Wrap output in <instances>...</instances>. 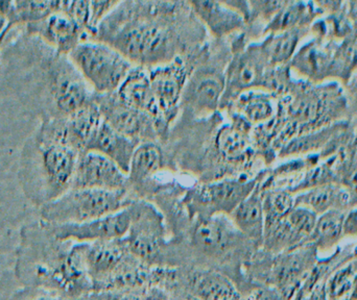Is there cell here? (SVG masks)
Here are the masks:
<instances>
[{
    "label": "cell",
    "mask_w": 357,
    "mask_h": 300,
    "mask_svg": "<svg viewBox=\"0 0 357 300\" xmlns=\"http://www.w3.org/2000/svg\"><path fill=\"white\" fill-rule=\"evenodd\" d=\"M68 58L98 95L116 92L135 66L112 46L93 40L79 43Z\"/></svg>",
    "instance_id": "5"
},
{
    "label": "cell",
    "mask_w": 357,
    "mask_h": 300,
    "mask_svg": "<svg viewBox=\"0 0 357 300\" xmlns=\"http://www.w3.org/2000/svg\"><path fill=\"white\" fill-rule=\"evenodd\" d=\"M102 121L104 119L94 100L73 114L62 117L63 143L79 155L85 152Z\"/></svg>",
    "instance_id": "18"
},
{
    "label": "cell",
    "mask_w": 357,
    "mask_h": 300,
    "mask_svg": "<svg viewBox=\"0 0 357 300\" xmlns=\"http://www.w3.org/2000/svg\"><path fill=\"white\" fill-rule=\"evenodd\" d=\"M251 10V20L260 17L270 21L283 6L287 4L285 1H249Z\"/></svg>",
    "instance_id": "36"
},
{
    "label": "cell",
    "mask_w": 357,
    "mask_h": 300,
    "mask_svg": "<svg viewBox=\"0 0 357 300\" xmlns=\"http://www.w3.org/2000/svg\"><path fill=\"white\" fill-rule=\"evenodd\" d=\"M310 264L305 253H294L281 260L275 270V278L283 289L291 288L303 276Z\"/></svg>",
    "instance_id": "32"
},
{
    "label": "cell",
    "mask_w": 357,
    "mask_h": 300,
    "mask_svg": "<svg viewBox=\"0 0 357 300\" xmlns=\"http://www.w3.org/2000/svg\"><path fill=\"white\" fill-rule=\"evenodd\" d=\"M93 100L104 121L115 131L138 144L155 142L159 135L155 121L125 104L116 92L105 95L94 94Z\"/></svg>",
    "instance_id": "9"
},
{
    "label": "cell",
    "mask_w": 357,
    "mask_h": 300,
    "mask_svg": "<svg viewBox=\"0 0 357 300\" xmlns=\"http://www.w3.org/2000/svg\"><path fill=\"white\" fill-rule=\"evenodd\" d=\"M225 87V71L202 67L191 72L183 92L181 106H186L199 116L211 114L222 106Z\"/></svg>",
    "instance_id": "12"
},
{
    "label": "cell",
    "mask_w": 357,
    "mask_h": 300,
    "mask_svg": "<svg viewBox=\"0 0 357 300\" xmlns=\"http://www.w3.org/2000/svg\"><path fill=\"white\" fill-rule=\"evenodd\" d=\"M8 300H61L58 295L48 292L43 289L22 287L15 291L14 294Z\"/></svg>",
    "instance_id": "37"
},
{
    "label": "cell",
    "mask_w": 357,
    "mask_h": 300,
    "mask_svg": "<svg viewBox=\"0 0 357 300\" xmlns=\"http://www.w3.org/2000/svg\"><path fill=\"white\" fill-rule=\"evenodd\" d=\"M345 217V214L339 210L326 212L318 217L312 237L321 249L331 248L341 239Z\"/></svg>",
    "instance_id": "30"
},
{
    "label": "cell",
    "mask_w": 357,
    "mask_h": 300,
    "mask_svg": "<svg viewBox=\"0 0 357 300\" xmlns=\"http://www.w3.org/2000/svg\"><path fill=\"white\" fill-rule=\"evenodd\" d=\"M304 8L302 3L287 2L284 6L268 21L264 29V33H278L291 31L304 16Z\"/></svg>",
    "instance_id": "34"
},
{
    "label": "cell",
    "mask_w": 357,
    "mask_h": 300,
    "mask_svg": "<svg viewBox=\"0 0 357 300\" xmlns=\"http://www.w3.org/2000/svg\"><path fill=\"white\" fill-rule=\"evenodd\" d=\"M295 205L308 207L319 216L333 210L342 211L347 209L351 205V195L349 191L342 187L322 184L298 195L295 198Z\"/></svg>",
    "instance_id": "24"
},
{
    "label": "cell",
    "mask_w": 357,
    "mask_h": 300,
    "mask_svg": "<svg viewBox=\"0 0 357 300\" xmlns=\"http://www.w3.org/2000/svg\"><path fill=\"white\" fill-rule=\"evenodd\" d=\"M130 253L146 261H154L162 246L160 218L151 209H138L128 232Z\"/></svg>",
    "instance_id": "17"
},
{
    "label": "cell",
    "mask_w": 357,
    "mask_h": 300,
    "mask_svg": "<svg viewBox=\"0 0 357 300\" xmlns=\"http://www.w3.org/2000/svg\"><path fill=\"white\" fill-rule=\"evenodd\" d=\"M86 243L60 240L43 221L20 230L15 278L22 287L43 289L61 299L81 297L89 288Z\"/></svg>",
    "instance_id": "2"
},
{
    "label": "cell",
    "mask_w": 357,
    "mask_h": 300,
    "mask_svg": "<svg viewBox=\"0 0 357 300\" xmlns=\"http://www.w3.org/2000/svg\"><path fill=\"white\" fill-rule=\"evenodd\" d=\"M264 184L258 182L253 192L231 214V221L245 238L257 245L264 242Z\"/></svg>",
    "instance_id": "20"
},
{
    "label": "cell",
    "mask_w": 357,
    "mask_h": 300,
    "mask_svg": "<svg viewBox=\"0 0 357 300\" xmlns=\"http://www.w3.org/2000/svg\"><path fill=\"white\" fill-rule=\"evenodd\" d=\"M252 125L233 113L231 123L225 125L216 135V148L230 161L245 159L252 150Z\"/></svg>",
    "instance_id": "23"
},
{
    "label": "cell",
    "mask_w": 357,
    "mask_h": 300,
    "mask_svg": "<svg viewBox=\"0 0 357 300\" xmlns=\"http://www.w3.org/2000/svg\"><path fill=\"white\" fill-rule=\"evenodd\" d=\"M47 93L52 113L48 117H67L93 100L89 89L75 65L56 54L47 69Z\"/></svg>",
    "instance_id": "6"
},
{
    "label": "cell",
    "mask_w": 357,
    "mask_h": 300,
    "mask_svg": "<svg viewBox=\"0 0 357 300\" xmlns=\"http://www.w3.org/2000/svg\"><path fill=\"white\" fill-rule=\"evenodd\" d=\"M227 217L218 215L197 218L191 235V242L197 251L208 257L218 258L234 248L241 237L245 236Z\"/></svg>",
    "instance_id": "14"
},
{
    "label": "cell",
    "mask_w": 357,
    "mask_h": 300,
    "mask_svg": "<svg viewBox=\"0 0 357 300\" xmlns=\"http://www.w3.org/2000/svg\"><path fill=\"white\" fill-rule=\"evenodd\" d=\"M125 205V190L70 189L40 207V216L41 221L54 226L84 223L121 211Z\"/></svg>",
    "instance_id": "4"
},
{
    "label": "cell",
    "mask_w": 357,
    "mask_h": 300,
    "mask_svg": "<svg viewBox=\"0 0 357 300\" xmlns=\"http://www.w3.org/2000/svg\"><path fill=\"white\" fill-rule=\"evenodd\" d=\"M298 43V33L295 29L272 33L266 41L262 42L261 47L272 66L282 64L289 60Z\"/></svg>",
    "instance_id": "31"
},
{
    "label": "cell",
    "mask_w": 357,
    "mask_h": 300,
    "mask_svg": "<svg viewBox=\"0 0 357 300\" xmlns=\"http://www.w3.org/2000/svg\"><path fill=\"white\" fill-rule=\"evenodd\" d=\"M229 106H233L234 114L241 117L250 125H262L274 115L272 98L259 90H251L241 94Z\"/></svg>",
    "instance_id": "27"
},
{
    "label": "cell",
    "mask_w": 357,
    "mask_h": 300,
    "mask_svg": "<svg viewBox=\"0 0 357 300\" xmlns=\"http://www.w3.org/2000/svg\"><path fill=\"white\" fill-rule=\"evenodd\" d=\"M294 207H295V199L291 197V193L287 192V191L264 192V212L266 223L287 217Z\"/></svg>",
    "instance_id": "33"
},
{
    "label": "cell",
    "mask_w": 357,
    "mask_h": 300,
    "mask_svg": "<svg viewBox=\"0 0 357 300\" xmlns=\"http://www.w3.org/2000/svg\"><path fill=\"white\" fill-rule=\"evenodd\" d=\"M190 74L188 65L180 56L150 71L153 93L167 127L177 116L183 92Z\"/></svg>",
    "instance_id": "11"
},
{
    "label": "cell",
    "mask_w": 357,
    "mask_h": 300,
    "mask_svg": "<svg viewBox=\"0 0 357 300\" xmlns=\"http://www.w3.org/2000/svg\"><path fill=\"white\" fill-rule=\"evenodd\" d=\"M258 182V178L250 180L243 176L224 178L192 189L189 191L185 201L187 207L197 215V218L230 216L253 192Z\"/></svg>",
    "instance_id": "7"
},
{
    "label": "cell",
    "mask_w": 357,
    "mask_h": 300,
    "mask_svg": "<svg viewBox=\"0 0 357 300\" xmlns=\"http://www.w3.org/2000/svg\"><path fill=\"white\" fill-rule=\"evenodd\" d=\"M79 155L69 146L35 134L21 157L19 180L23 194L39 209L62 196L73 186Z\"/></svg>",
    "instance_id": "3"
},
{
    "label": "cell",
    "mask_w": 357,
    "mask_h": 300,
    "mask_svg": "<svg viewBox=\"0 0 357 300\" xmlns=\"http://www.w3.org/2000/svg\"><path fill=\"white\" fill-rule=\"evenodd\" d=\"M344 234L357 235V211L346 216L344 221Z\"/></svg>",
    "instance_id": "38"
},
{
    "label": "cell",
    "mask_w": 357,
    "mask_h": 300,
    "mask_svg": "<svg viewBox=\"0 0 357 300\" xmlns=\"http://www.w3.org/2000/svg\"><path fill=\"white\" fill-rule=\"evenodd\" d=\"M136 207H125L121 211L91 221L77 224H46L56 238L77 243L119 240L127 236L135 217Z\"/></svg>",
    "instance_id": "10"
},
{
    "label": "cell",
    "mask_w": 357,
    "mask_h": 300,
    "mask_svg": "<svg viewBox=\"0 0 357 300\" xmlns=\"http://www.w3.org/2000/svg\"><path fill=\"white\" fill-rule=\"evenodd\" d=\"M163 153L156 142L139 144L134 151L130 164V180L140 182L156 173L163 167Z\"/></svg>",
    "instance_id": "28"
},
{
    "label": "cell",
    "mask_w": 357,
    "mask_h": 300,
    "mask_svg": "<svg viewBox=\"0 0 357 300\" xmlns=\"http://www.w3.org/2000/svg\"><path fill=\"white\" fill-rule=\"evenodd\" d=\"M26 31L41 38L61 56H68L79 43L88 41L84 29L61 10L40 22L27 24Z\"/></svg>",
    "instance_id": "15"
},
{
    "label": "cell",
    "mask_w": 357,
    "mask_h": 300,
    "mask_svg": "<svg viewBox=\"0 0 357 300\" xmlns=\"http://www.w3.org/2000/svg\"><path fill=\"white\" fill-rule=\"evenodd\" d=\"M138 145L139 144L133 140L115 131L106 121H102L86 151H94L108 157L128 175L132 157Z\"/></svg>",
    "instance_id": "21"
},
{
    "label": "cell",
    "mask_w": 357,
    "mask_h": 300,
    "mask_svg": "<svg viewBox=\"0 0 357 300\" xmlns=\"http://www.w3.org/2000/svg\"><path fill=\"white\" fill-rule=\"evenodd\" d=\"M127 174L108 157L94 151L81 153L75 166L71 189L125 190Z\"/></svg>",
    "instance_id": "13"
},
{
    "label": "cell",
    "mask_w": 357,
    "mask_h": 300,
    "mask_svg": "<svg viewBox=\"0 0 357 300\" xmlns=\"http://www.w3.org/2000/svg\"><path fill=\"white\" fill-rule=\"evenodd\" d=\"M285 218L291 228L304 239L312 237L316 228L318 215L308 207L295 205Z\"/></svg>",
    "instance_id": "35"
},
{
    "label": "cell",
    "mask_w": 357,
    "mask_h": 300,
    "mask_svg": "<svg viewBox=\"0 0 357 300\" xmlns=\"http://www.w3.org/2000/svg\"><path fill=\"white\" fill-rule=\"evenodd\" d=\"M119 240L86 243V269L90 281L102 280L121 263L129 247Z\"/></svg>",
    "instance_id": "22"
},
{
    "label": "cell",
    "mask_w": 357,
    "mask_h": 300,
    "mask_svg": "<svg viewBox=\"0 0 357 300\" xmlns=\"http://www.w3.org/2000/svg\"><path fill=\"white\" fill-rule=\"evenodd\" d=\"M188 4L195 16L218 38L237 33L247 23L226 1H190Z\"/></svg>",
    "instance_id": "19"
},
{
    "label": "cell",
    "mask_w": 357,
    "mask_h": 300,
    "mask_svg": "<svg viewBox=\"0 0 357 300\" xmlns=\"http://www.w3.org/2000/svg\"><path fill=\"white\" fill-rule=\"evenodd\" d=\"M61 1H0V13L6 19V31L18 23L40 22L59 12Z\"/></svg>",
    "instance_id": "25"
},
{
    "label": "cell",
    "mask_w": 357,
    "mask_h": 300,
    "mask_svg": "<svg viewBox=\"0 0 357 300\" xmlns=\"http://www.w3.org/2000/svg\"><path fill=\"white\" fill-rule=\"evenodd\" d=\"M268 58L261 44L237 48L226 70V87L220 109L230 106L241 94L262 87L266 81Z\"/></svg>",
    "instance_id": "8"
},
{
    "label": "cell",
    "mask_w": 357,
    "mask_h": 300,
    "mask_svg": "<svg viewBox=\"0 0 357 300\" xmlns=\"http://www.w3.org/2000/svg\"><path fill=\"white\" fill-rule=\"evenodd\" d=\"M189 286L195 297L201 300H239L234 285L218 272H195L190 276Z\"/></svg>",
    "instance_id": "26"
},
{
    "label": "cell",
    "mask_w": 357,
    "mask_h": 300,
    "mask_svg": "<svg viewBox=\"0 0 357 300\" xmlns=\"http://www.w3.org/2000/svg\"><path fill=\"white\" fill-rule=\"evenodd\" d=\"M303 240L287 222V218L266 222L264 224L262 246L272 253H281L295 246Z\"/></svg>",
    "instance_id": "29"
},
{
    "label": "cell",
    "mask_w": 357,
    "mask_h": 300,
    "mask_svg": "<svg viewBox=\"0 0 357 300\" xmlns=\"http://www.w3.org/2000/svg\"><path fill=\"white\" fill-rule=\"evenodd\" d=\"M119 2L98 25L91 40L119 50L135 66H160L177 58L182 35L173 2Z\"/></svg>",
    "instance_id": "1"
},
{
    "label": "cell",
    "mask_w": 357,
    "mask_h": 300,
    "mask_svg": "<svg viewBox=\"0 0 357 300\" xmlns=\"http://www.w3.org/2000/svg\"><path fill=\"white\" fill-rule=\"evenodd\" d=\"M116 93L128 106L150 116L156 123L159 134L167 132V127L163 123L153 93L148 69L134 66Z\"/></svg>",
    "instance_id": "16"
}]
</instances>
